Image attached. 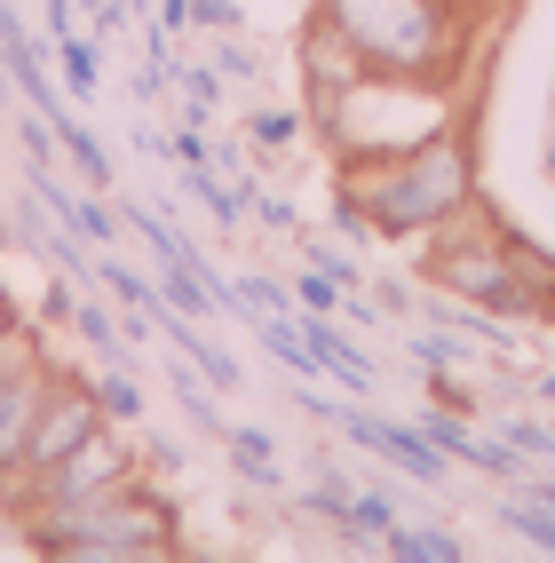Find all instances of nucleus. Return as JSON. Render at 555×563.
I'll list each match as a JSON object with an SVG mask.
<instances>
[{"label":"nucleus","instance_id":"nucleus-1","mask_svg":"<svg viewBox=\"0 0 555 563\" xmlns=\"http://www.w3.org/2000/svg\"><path fill=\"white\" fill-rule=\"evenodd\" d=\"M460 207H476V143L468 128H444L397 159L333 167V222L349 239H404L429 246Z\"/></svg>","mask_w":555,"mask_h":563},{"label":"nucleus","instance_id":"nucleus-2","mask_svg":"<svg viewBox=\"0 0 555 563\" xmlns=\"http://www.w3.org/2000/svg\"><path fill=\"white\" fill-rule=\"evenodd\" d=\"M302 120L333 167H365V159L413 152V143H429L444 128H468V96H460V80H381V71H365L349 96L302 103Z\"/></svg>","mask_w":555,"mask_h":563},{"label":"nucleus","instance_id":"nucleus-3","mask_svg":"<svg viewBox=\"0 0 555 563\" xmlns=\"http://www.w3.org/2000/svg\"><path fill=\"white\" fill-rule=\"evenodd\" d=\"M318 16L381 80H468V56H476L468 0H318Z\"/></svg>","mask_w":555,"mask_h":563},{"label":"nucleus","instance_id":"nucleus-4","mask_svg":"<svg viewBox=\"0 0 555 563\" xmlns=\"http://www.w3.org/2000/svg\"><path fill=\"white\" fill-rule=\"evenodd\" d=\"M16 532L64 563H167V555H182L175 508L159 493H143V484H127L111 500H80V508H32V516H16Z\"/></svg>","mask_w":555,"mask_h":563},{"label":"nucleus","instance_id":"nucleus-5","mask_svg":"<svg viewBox=\"0 0 555 563\" xmlns=\"http://www.w3.org/2000/svg\"><path fill=\"white\" fill-rule=\"evenodd\" d=\"M421 278L436 286V294H453V302H468V310H492V318H515V325H532V294H524V278H515V246H508V222L476 199V207H460L444 231L429 239V254H421Z\"/></svg>","mask_w":555,"mask_h":563},{"label":"nucleus","instance_id":"nucleus-6","mask_svg":"<svg viewBox=\"0 0 555 563\" xmlns=\"http://www.w3.org/2000/svg\"><path fill=\"white\" fill-rule=\"evenodd\" d=\"M103 421H111V412H103L96 382H80V373L56 365V382H48V397H41V421H32V444H24V476H48L56 461H71Z\"/></svg>","mask_w":555,"mask_h":563},{"label":"nucleus","instance_id":"nucleus-7","mask_svg":"<svg viewBox=\"0 0 555 563\" xmlns=\"http://www.w3.org/2000/svg\"><path fill=\"white\" fill-rule=\"evenodd\" d=\"M333 421H342L349 444H365V453L397 461L413 484H444V476H453V461L436 453V437H429L421 421H413V429H397V421H374V412H349V405H333Z\"/></svg>","mask_w":555,"mask_h":563},{"label":"nucleus","instance_id":"nucleus-8","mask_svg":"<svg viewBox=\"0 0 555 563\" xmlns=\"http://www.w3.org/2000/svg\"><path fill=\"white\" fill-rule=\"evenodd\" d=\"M293 64H302V96H310V103H333V96H349V88L365 80V56L333 32L318 9H310V24H302V41H293Z\"/></svg>","mask_w":555,"mask_h":563},{"label":"nucleus","instance_id":"nucleus-9","mask_svg":"<svg viewBox=\"0 0 555 563\" xmlns=\"http://www.w3.org/2000/svg\"><path fill=\"white\" fill-rule=\"evenodd\" d=\"M48 382H56V357H32L16 373H0V476L24 468V444H32V421H41Z\"/></svg>","mask_w":555,"mask_h":563},{"label":"nucleus","instance_id":"nucleus-10","mask_svg":"<svg viewBox=\"0 0 555 563\" xmlns=\"http://www.w3.org/2000/svg\"><path fill=\"white\" fill-rule=\"evenodd\" d=\"M421 429L436 437V453H444V461H468V468H485V476H524V453H515L508 437H485V429H468L453 405H444V412L429 405V412H421Z\"/></svg>","mask_w":555,"mask_h":563},{"label":"nucleus","instance_id":"nucleus-11","mask_svg":"<svg viewBox=\"0 0 555 563\" xmlns=\"http://www.w3.org/2000/svg\"><path fill=\"white\" fill-rule=\"evenodd\" d=\"M293 342L310 350V382L325 373V382H333V389H349V397L374 389V357H357L342 333H333V318H310V310H302V318H293Z\"/></svg>","mask_w":555,"mask_h":563},{"label":"nucleus","instance_id":"nucleus-12","mask_svg":"<svg viewBox=\"0 0 555 563\" xmlns=\"http://www.w3.org/2000/svg\"><path fill=\"white\" fill-rule=\"evenodd\" d=\"M381 548H389L397 563H460V555H468L453 532H444V523H397Z\"/></svg>","mask_w":555,"mask_h":563},{"label":"nucleus","instance_id":"nucleus-13","mask_svg":"<svg viewBox=\"0 0 555 563\" xmlns=\"http://www.w3.org/2000/svg\"><path fill=\"white\" fill-rule=\"evenodd\" d=\"M222 444H231V461H238V476L254 484V493H278V453H270V437H254V429H222Z\"/></svg>","mask_w":555,"mask_h":563},{"label":"nucleus","instance_id":"nucleus-14","mask_svg":"<svg viewBox=\"0 0 555 563\" xmlns=\"http://www.w3.org/2000/svg\"><path fill=\"white\" fill-rule=\"evenodd\" d=\"M167 333H175V342H182V357H191V373H207V382H214V389H238V365H231V357H222V350L207 342V333H199V325H182V310L167 318Z\"/></svg>","mask_w":555,"mask_h":563},{"label":"nucleus","instance_id":"nucleus-15","mask_svg":"<svg viewBox=\"0 0 555 563\" xmlns=\"http://www.w3.org/2000/svg\"><path fill=\"white\" fill-rule=\"evenodd\" d=\"M500 523H508L524 548L555 555V508H547V500H532V493H524V500H500Z\"/></svg>","mask_w":555,"mask_h":563},{"label":"nucleus","instance_id":"nucleus-16","mask_svg":"<svg viewBox=\"0 0 555 563\" xmlns=\"http://www.w3.org/2000/svg\"><path fill=\"white\" fill-rule=\"evenodd\" d=\"M32 357H48V350H41V333H32L9 302H0V373H16V365H32Z\"/></svg>","mask_w":555,"mask_h":563},{"label":"nucleus","instance_id":"nucleus-17","mask_svg":"<svg viewBox=\"0 0 555 563\" xmlns=\"http://www.w3.org/2000/svg\"><path fill=\"white\" fill-rule=\"evenodd\" d=\"M468 357H476V350L460 342V333H421V342H413V365H421V373H460Z\"/></svg>","mask_w":555,"mask_h":563},{"label":"nucleus","instance_id":"nucleus-18","mask_svg":"<svg viewBox=\"0 0 555 563\" xmlns=\"http://www.w3.org/2000/svg\"><path fill=\"white\" fill-rule=\"evenodd\" d=\"M293 302H302L310 318H333V310H342V278L310 262V271H302V286H293Z\"/></svg>","mask_w":555,"mask_h":563},{"label":"nucleus","instance_id":"nucleus-19","mask_svg":"<svg viewBox=\"0 0 555 563\" xmlns=\"http://www.w3.org/2000/svg\"><path fill=\"white\" fill-rule=\"evenodd\" d=\"M48 120H56V135H64V152L80 159V175H88V183H103V175H111V159L96 152V135H88V128H71L64 111H48Z\"/></svg>","mask_w":555,"mask_h":563},{"label":"nucleus","instance_id":"nucleus-20","mask_svg":"<svg viewBox=\"0 0 555 563\" xmlns=\"http://www.w3.org/2000/svg\"><path fill=\"white\" fill-rule=\"evenodd\" d=\"M302 128H310V120H302V111H254V120H246V135H254V143H263V152H286V143H293V135H302Z\"/></svg>","mask_w":555,"mask_h":563},{"label":"nucleus","instance_id":"nucleus-21","mask_svg":"<svg viewBox=\"0 0 555 563\" xmlns=\"http://www.w3.org/2000/svg\"><path fill=\"white\" fill-rule=\"evenodd\" d=\"M96 397H103V412H111V421H135V412H143V389L127 382V373H103V382H96Z\"/></svg>","mask_w":555,"mask_h":563},{"label":"nucleus","instance_id":"nucleus-22","mask_svg":"<svg viewBox=\"0 0 555 563\" xmlns=\"http://www.w3.org/2000/svg\"><path fill=\"white\" fill-rule=\"evenodd\" d=\"M71 325H80V333H88V342H96L103 357H127V350H120V325H111L96 302H71Z\"/></svg>","mask_w":555,"mask_h":563},{"label":"nucleus","instance_id":"nucleus-23","mask_svg":"<svg viewBox=\"0 0 555 563\" xmlns=\"http://www.w3.org/2000/svg\"><path fill=\"white\" fill-rule=\"evenodd\" d=\"M508 444L524 461H555V421H508Z\"/></svg>","mask_w":555,"mask_h":563},{"label":"nucleus","instance_id":"nucleus-24","mask_svg":"<svg viewBox=\"0 0 555 563\" xmlns=\"http://www.w3.org/2000/svg\"><path fill=\"white\" fill-rule=\"evenodd\" d=\"M103 286H111V294H120V302H127L135 318H143V310H152V286H143V278L127 271V262H103Z\"/></svg>","mask_w":555,"mask_h":563},{"label":"nucleus","instance_id":"nucleus-25","mask_svg":"<svg viewBox=\"0 0 555 563\" xmlns=\"http://www.w3.org/2000/svg\"><path fill=\"white\" fill-rule=\"evenodd\" d=\"M64 80L80 88V96L96 88V48H88V41H64Z\"/></svg>","mask_w":555,"mask_h":563},{"label":"nucleus","instance_id":"nucleus-26","mask_svg":"<svg viewBox=\"0 0 555 563\" xmlns=\"http://www.w3.org/2000/svg\"><path fill=\"white\" fill-rule=\"evenodd\" d=\"M214 80H254V48L222 41V56H214Z\"/></svg>","mask_w":555,"mask_h":563},{"label":"nucleus","instance_id":"nucleus-27","mask_svg":"<svg viewBox=\"0 0 555 563\" xmlns=\"http://www.w3.org/2000/svg\"><path fill=\"white\" fill-rule=\"evenodd\" d=\"M191 24H222V32H231L238 9H231V0H191Z\"/></svg>","mask_w":555,"mask_h":563},{"label":"nucleus","instance_id":"nucleus-28","mask_svg":"<svg viewBox=\"0 0 555 563\" xmlns=\"http://www.w3.org/2000/svg\"><path fill=\"white\" fill-rule=\"evenodd\" d=\"M524 493H532V500H547V508H555V468H547V476H524Z\"/></svg>","mask_w":555,"mask_h":563},{"label":"nucleus","instance_id":"nucleus-29","mask_svg":"<svg viewBox=\"0 0 555 563\" xmlns=\"http://www.w3.org/2000/svg\"><path fill=\"white\" fill-rule=\"evenodd\" d=\"M159 16H167V24L182 32V24H191V0H159Z\"/></svg>","mask_w":555,"mask_h":563},{"label":"nucleus","instance_id":"nucleus-30","mask_svg":"<svg viewBox=\"0 0 555 563\" xmlns=\"http://www.w3.org/2000/svg\"><path fill=\"white\" fill-rule=\"evenodd\" d=\"M532 397H540V405H555V365H547V373H532Z\"/></svg>","mask_w":555,"mask_h":563},{"label":"nucleus","instance_id":"nucleus-31","mask_svg":"<svg viewBox=\"0 0 555 563\" xmlns=\"http://www.w3.org/2000/svg\"><path fill=\"white\" fill-rule=\"evenodd\" d=\"M0 302H9V294H0Z\"/></svg>","mask_w":555,"mask_h":563}]
</instances>
